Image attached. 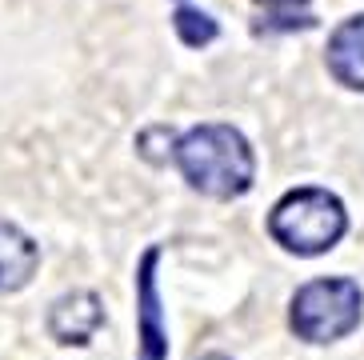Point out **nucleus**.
Wrapping results in <instances>:
<instances>
[{
  "instance_id": "nucleus-10",
  "label": "nucleus",
  "mask_w": 364,
  "mask_h": 360,
  "mask_svg": "<svg viewBox=\"0 0 364 360\" xmlns=\"http://www.w3.org/2000/svg\"><path fill=\"white\" fill-rule=\"evenodd\" d=\"M200 360H228V356H216V352H213V356H200Z\"/></svg>"
},
{
  "instance_id": "nucleus-9",
  "label": "nucleus",
  "mask_w": 364,
  "mask_h": 360,
  "mask_svg": "<svg viewBox=\"0 0 364 360\" xmlns=\"http://www.w3.org/2000/svg\"><path fill=\"white\" fill-rule=\"evenodd\" d=\"M268 9H300V4H309V0H260Z\"/></svg>"
},
{
  "instance_id": "nucleus-4",
  "label": "nucleus",
  "mask_w": 364,
  "mask_h": 360,
  "mask_svg": "<svg viewBox=\"0 0 364 360\" xmlns=\"http://www.w3.org/2000/svg\"><path fill=\"white\" fill-rule=\"evenodd\" d=\"M161 248L152 244L136 265V352L140 360H168V324L161 312V288H156Z\"/></svg>"
},
{
  "instance_id": "nucleus-7",
  "label": "nucleus",
  "mask_w": 364,
  "mask_h": 360,
  "mask_svg": "<svg viewBox=\"0 0 364 360\" xmlns=\"http://www.w3.org/2000/svg\"><path fill=\"white\" fill-rule=\"evenodd\" d=\"M328 73L344 88L364 92V16L344 21L328 41Z\"/></svg>"
},
{
  "instance_id": "nucleus-1",
  "label": "nucleus",
  "mask_w": 364,
  "mask_h": 360,
  "mask_svg": "<svg viewBox=\"0 0 364 360\" xmlns=\"http://www.w3.org/2000/svg\"><path fill=\"white\" fill-rule=\"evenodd\" d=\"M172 157H176V169L184 172V180L213 201L245 196L257 176V157L248 149L245 132H236L232 125L188 128L184 137H176Z\"/></svg>"
},
{
  "instance_id": "nucleus-8",
  "label": "nucleus",
  "mask_w": 364,
  "mask_h": 360,
  "mask_svg": "<svg viewBox=\"0 0 364 360\" xmlns=\"http://www.w3.org/2000/svg\"><path fill=\"white\" fill-rule=\"evenodd\" d=\"M172 24H176V36H181L188 48H204V44H213L216 32H220L213 16L200 12V9H181L176 16H172Z\"/></svg>"
},
{
  "instance_id": "nucleus-3",
  "label": "nucleus",
  "mask_w": 364,
  "mask_h": 360,
  "mask_svg": "<svg viewBox=\"0 0 364 360\" xmlns=\"http://www.w3.org/2000/svg\"><path fill=\"white\" fill-rule=\"evenodd\" d=\"M364 297L360 285L348 276H324L312 280L292 297V332L309 344H332V340L348 337L360 324Z\"/></svg>"
},
{
  "instance_id": "nucleus-2",
  "label": "nucleus",
  "mask_w": 364,
  "mask_h": 360,
  "mask_svg": "<svg viewBox=\"0 0 364 360\" xmlns=\"http://www.w3.org/2000/svg\"><path fill=\"white\" fill-rule=\"evenodd\" d=\"M268 233L280 248L296 256H321L348 233V212L328 189H296L277 201L268 216Z\"/></svg>"
},
{
  "instance_id": "nucleus-6",
  "label": "nucleus",
  "mask_w": 364,
  "mask_h": 360,
  "mask_svg": "<svg viewBox=\"0 0 364 360\" xmlns=\"http://www.w3.org/2000/svg\"><path fill=\"white\" fill-rule=\"evenodd\" d=\"M36 265H41L36 240L16 224L0 221V292H21L36 276Z\"/></svg>"
},
{
  "instance_id": "nucleus-5",
  "label": "nucleus",
  "mask_w": 364,
  "mask_h": 360,
  "mask_svg": "<svg viewBox=\"0 0 364 360\" xmlns=\"http://www.w3.org/2000/svg\"><path fill=\"white\" fill-rule=\"evenodd\" d=\"M100 324H105V305L88 288L65 292L48 312V332H53L56 344H88Z\"/></svg>"
}]
</instances>
